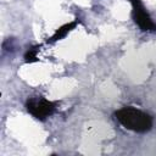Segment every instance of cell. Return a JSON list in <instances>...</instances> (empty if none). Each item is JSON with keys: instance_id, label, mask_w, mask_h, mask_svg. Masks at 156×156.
I'll list each match as a JSON object with an SVG mask.
<instances>
[{"instance_id": "obj_1", "label": "cell", "mask_w": 156, "mask_h": 156, "mask_svg": "<svg viewBox=\"0 0 156 156\" xmlns=\"http://www.w3.org/2000/svg\"><path fill=\"white\" fill-rule=\"evenodd\" d=\"M115 117L126 129L135 133H146L152 128V117L132 106L117 110Z\"/></svg>"}, {"instance_id": "obj_2", "label": "cell", "mask_w": 156, "mask_h": 156, "mask_svg": "<svg viewBox=\"0 0 156 156\" xmlns=\"http://www.w3.org/2000/svg\"><path fill=\"white\" fill-rule=\"evenodd\" d=\"M26 108L34 118L39 121H44L55 112L56 105L55 102L46 100L44 98L32 96L26 101Z\"/></svg>"}, {"instance_id": "obj_3", "label": "cell", "mask_w": 156, "mask_h": 156, "mask_svg": "<svg viewBox=\"0 0 156 156\" xmlns=\"http://www.w3.org/2000/svg\"><path fill=\"white\" fill-rule=\"evenodd\" d=\"M132 5V16L134 23L143 30V32H155L156 23L152 21L151 16L146 11L141 0H129Z\"/></svg>"}, {"instance_id": "obj_4", "label": "cell", "mask_w": 156, "mask_h": 156, "mask_svg": "<svg viewBox=\"0 0 156 156\" xmlns=\"http://www.w3.org/2000/svg\"><path fill=\"white\" fill-rule=\"evenodd\" d=\"M79 23V21L78 20H74V21H72V22H68V23H65L63 26H61L60 28H57L56 29V32L50 37V38H48V40H46V43H49V44H51V43H55V41H58V40H61V39H63L71 30H73L76 27H77V24Z\"/></svg>"}, {"instance_id": "obj_5", "label": "cell", "mask_w": 156, "mask_h": 156, "mask_svg": "<svg viewBox=\"0 0 156 156\" xmlns=\"http://www.w3.org/2000/svg\"><path fill=\"white\" fill-rule=\"evenodd\" d=\"M38 51H39V46H32L29 48L26 54H24V61L27 63H33L35 61H38Z\"/></svg>"}]
</instances>
